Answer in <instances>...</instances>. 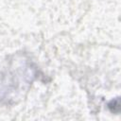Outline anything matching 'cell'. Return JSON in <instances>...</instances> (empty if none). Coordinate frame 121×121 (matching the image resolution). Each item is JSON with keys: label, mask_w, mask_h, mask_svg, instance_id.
Instances as JSON below:
<instances>
[{"label": "cell", "mask_w": 121, "mask_h": 121, "mask_svg": "<svg viewBox=\"0 0 121 121\" xmlns=\"http://www.w3.org/2000/svg\"><path fill=\"white\" fill-rule=\"evenodd\" d=\"M35 78L36 68L29 60L23 57L13 60L0 79V102H15Z\"/></svg>", "instance_id": "obj_1"}]
</instances>
